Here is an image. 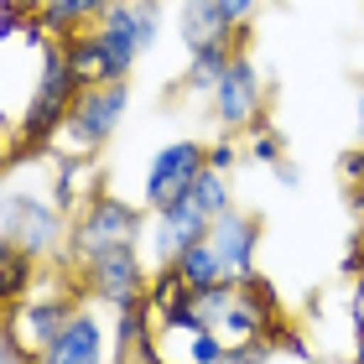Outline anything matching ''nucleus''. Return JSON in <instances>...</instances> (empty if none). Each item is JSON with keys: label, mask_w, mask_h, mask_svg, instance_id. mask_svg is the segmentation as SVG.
I'll list each match as a JSON object with an SVG mask.
<instances>
[{"label": "nucleus", "mask_w": 364, "mask_h": 364, "mask_svg": "<svg viewBox=\"0 0 364 364\" xmlns=\"http://www.w3.org/2000/svg\"><path fill=\"white\" fill-rule=\"evenodd\" d=\"M73 291L68 287H31L21 302L6 307V318H0V364H31L47 343L63 333V323L73 318Z\"/></svg>", "instance_id": "nucleus-1"}, {"label": "nucleus", "mask_w": 364, "mask_h": 364, "mask_svg": "<svg viewBox=\"0 0 364 364\" xmlns=\"http://www.w3.org/2000/svg\"><path fill=\"white\" fill-rule=\"evenodd\" d=\"M146 219H151L146 203H130V198L109 193V188H94L84 198V208L68 219V260L78 266V260L114 250V245H146Z\"/></svg>", "instance_id": "nucleus-2"}, {"label": "nucleus", "mask_w": 364, "mask_h": 364, "mask_svg": "<svg viewBox=\"0 0 364 364\" xmlns=\"http://www.w3.org/2000/svg\"><path fill=\"white\" fill-rule=\"evenodd\" d=\"M78 73H73V63L68 53H63V42H47L42 47V73H37V89H31L26 99V109H21V130H16V141H21V151H53V141H58V130L63 120H68V109H73V99H78Z\"/></svg>", "instance_id": "nucleus-3"}, {"label": "nucleus", "mask_w": 364, "mask_h": 364, "mask_svg": "<svg viewBox=\"0 0 364 364\" xmlns=\"http://www.w3.org/2000/svg\"><path fill=\"white\" fill-rule=\"evenodd\" d=\"M130 105V78H114V84H89L78 89L68 120H63L53 151H78V156H99L109 146V136L120 130Z\"/></svg>", "instance_id": "nucleus-4"}, {"label": "nucleus", "mask_w": 364, "mask_h": 364, "mask_svg": "<svg viewBox=\"0 0 364 364\" xmlns=\"http://www.w3.org/2000/svg\"><path fill=\"white\" fill-rule=\"evenodd\" d=\"M99 47H105L114 78H130L136 63L156 47L161 37V0H109V11L94 26Z\"/></svg>", "instance_id": "nucleus-5"}, {"label": "nucleus", "mask_w": 364, "mask_h": 364, "mask_svg": "<svg viewBox=\"0 0 364 364\" xmlns=\"http://www.w3.org/2000/svg\"><path fill=\"white\" fill-rule=\"evenodd\" d=\"M0 235L31 260H53V255L68 250V213L42 193H6V203H0Z\"/></svg>", "instance_id": "nucleus-6"}, {"label": "nucleus", "mask_w": 364, "mask_h": 364, "mask_svg": "<svg viewBox=\"0 0 364 364\" xmlns=\"http://www.w3.org/2000/svg\"><path fill=\"white\" fill-rule=\"evenodd\" d=\"M78 287H84L89 302L120 312V307L146 296V287H151V260L141 255V245H114V250H99L89 260H78Z\"/></svg>", "instance_id": "nucleus-7"}, {"label": "nucleus", "mask_w": 364, "mask_h": 364, "mask_svg": "<svg viewBox=\"0 0 364 364\" xmlns=\"http://www.w3.org/2000/svg\"><path fill=\"white\" fill-rule=\"evenodd\" d=\"M208 114H213V125H219V136H245L250 125L266 120V73L255 68V58L245 53V47L229 58L224 78L213 84Z\"/></svg>", "instance_id": "nucleus-8"}, {"label": "nucleus", "mask_w": 364, "mask_h": 364, "mask_svg": "<svg viewBox=\"0 0 364 364\" xmlns=\"http://www.w3.org/2000/svg\"><path fill=\"white\" fill-rule=\"evenodd\" d=\"M208 167V146L203 141H167L161 151L151 156V167H146V193H141V203L146 208H167L177 203L182 193L193 188V177Z\"/></svg>", "instance_id": "nucleus-9"}, {"label": "nucleus", "mask_w": 364, "mask_h": 364, "mask_svg": "<svg viewBox=\"0 0 364 364\" xmlns=\"http://www.w3.org/2000/svg\"><path fill=\"white\" fill-rule=\"evenodd\" d=\"M208 224L213 219L193 203V198H177V203L156 208L151 219H146V250H151V266H172L188 245H198L208 235Z\"/></svg>", "instance_id": "nucleus-10"}, {"label": "nucleus", "mask_w": 364, "mask_h": 364, "mask_svg": "<svg viewBox=\"0 0 364 364\" xmlns=\"http://www.w3.org/2000/svg\"><path fill=\"white\" fill-rule=\"evenodd\" d=\"M109 364H167L161 359V323H156V307L146 302V296L114 312Z\"/></svg>", "instance_id": "nucleus-11"}, {"label": "nucleus", "mask_w": 364, "mask_h": 364, "mask_svg": "<svg viewBox=\"0 0 364 364\" xmlns=\"http://www.w3.org/2000/svg\"><path fill=\"white\" fill-rule=\"evenodd\" d=\"M31 364H109V328H105V318H94L89 307H73V318L63 323V333Z\"/></svg>", "instance_id": "nucleus-12"}, {"label": "nucleus", "mask_w": 364, "mask_h": 364, "mask_svg": "<svg viewBox=\"0 0 364 364\" xmlns=\"http://www.w3.org/2000/svg\"><path fill=\"white\" fill-rule=\"evenodd\" d=\"M208 240H213V250L224 255V266H229L235 281L255 276V255H260V219L255 213H245V208L219 213V219L208 224Z\"/></svg>", "instance_id": "nucleus-13"}, {"label": "nucleus", "mask_w": 364, "mask_h": 364, "mask_svg": "<svg viewBox=\"0 0 364 364\" xmlns=\"http://www.w3.org/2000/svg\"><path fill=\"white\" fill-rule=\"evenodd\" d=\"M99 188V156H78V151H53V182H47V198L68 213L84 208V198Z\"/></svg>", "instance_id": "nucleus-14"}, {"label": "nucleus", "mask_w": 364, "mask_h": 364, "mask_svg": "<svg viewBox=\"0 0 364 364\" xmlns=\"http://www.w3.org/2000/svg\"><path fill=\"white\" fill-rule=\"evenodd\" d=\"M245 26H235L229 16L219 11V0H182L177 6V37L188 53H198V47H213V42H229L240 37Z\"/></svg>", "instance_id": "nucleus-15"}, {"label": "nucleus", "mask_w": 364, "mask_h": 364, "mask_svg": "<svg viewBox=\"0 0 364 364\" xmlns=\"http://www.w3.org/2000/svg\"><path fill=\"white\" fill-rule=\"evenodd\" d=\"M105 11H109V0H42L37 6V16H42V26H47L53 42H68L78 31H94Z\"/></svg>", "instance_id": "nucleus-16"}, {"label": "nucleus", "mask_w": 364, "mask_h": 364, "mask_svg": "<svg viewBox=\"0 0 364 364\" xmlns=\"http://www.w3.org/2000/svg\"><path fill=\"white\" fill-rule=\"evenodd\" d=\"M172 266H177L182 287H188L193 296H203V291H213V287H224V281H235V276H229V266H224V255L213 250L208 235L198 240V245H188V250L172 260Z\"/></svg>", "instance_id": "nucleus-17"}, {"label": "nucleus", "mask_w": 364, "mask_h": 364, "mask_svg": "<svg viewBox=\"0 0 364 364\" xmlns=\"http://www.w3.org/2000/svg\"><path fill=\"white\" fill-rule=\"evenodd\" d=\"M245 47V31L240 37H229V42H213V47H198V53H188V68H182V89L188 94H213V84L224 78V68H229V58H235Z\"/></svg>", "instance_id": "nucleus-18"}, {"label": "nucleus", "mask_w": 364, "mask_h": 364, "mask_svg": "<svg viewBox=\"0 0 364 364\" xmlns=\"http://www.w3.org/2000/svg\"><path fill=\"white\" fill-rule=\"evenodd\" d=\"M63 53H68L73 63V73H78V84H114V68H109V58H105V47H99L94 31H78V37L63 42Z\"/></svg>", "instance_id": "nucleus-19"}, {"label": "nucleus", "mask_w": 364, "mask_h": 364, "mask_svg": "<svg viewBox=\"0 0 364 364\" xmlns=\"http://www.w3.org/2000/svg\"><path fill=\"white\" fill-rule=\"evenodd\" d=\"M182 198H193V203L203 208L208 219H219V213L235 208V193H229V172H213V167L198 172V177H193V188L182 193Z\"/></svg>", "instance_id": "nucleus-20"}, {"label": "nucleus", "mask_w": 364, "mask_h": 364, "mask_svg": "<svg viewBox=\"0 0 364 364\" xmlns=\"http://www.w3.org/2000/svg\"><path fill=\"white\" fill-rule=\"evenodd\" d=\"M156 323H161V338H182V333L208 328V323H203V307H198L193 291H182V296H172L167 307H156Z\"/></svg>", "instance_id": "nucleus-21"}, {"label": "nucleus", "mask_w": 364, "mask_h": 364, "mask_svg": "<svg viewBox=\"0 0 364 364\" xmlns=\"http://www.w3.org/2000/svg\"><path fill=\"white\" fill-rule=\"evenodd\" d=\"M37 287V260L16 250L6 266H0V307H11V302H21V296Z\"/></svg>", "instance_id": "nucleus-22"}, {"label": "nucleus", "mask_w": 364, "mask_h": 364, "mask_svg": "<svg viewBox=\"0 0 364 364\" xmlns=\"http://www.w3.org/2000/svg\"><path fill=\"white\" fill-rule=\"evenodd\" d=\"M245 156L260 161V167H281V161H287V156H281V136H276V130H271L266 120L245 130Z\"/></svg>", "instance_id": "nucleus-23"}, {"label": "nucleus", "mask_w": 364, "mask_h": 364, "mask_svg": "<svg viewBox=\"0 0 364 364\" xmlns=\"http://www.w3.org/2000/svg\"><path fill=\"white\" fill-rule=\"evenodd\" d=\"M229 349L213 328H198V333H182V364H219Z\"/></svg>", "instance_id": "nucleus-24"}, {"label": "nucleus", "mask_w": 364, "mask_h": 364, "mask_svg": "<svg viewBox=\"0 0 364 364\" xmlns=\"http://www.w3.org/2000/svg\"><path fill=\"white\" fill-rule=\"evenodd\" d=\"M31 16H37V11L21 6V0H0V42H6V37H21V31L31 26Z\"/></svg>", "instance_id": "nucleus-25"}, {"label": "nucleus", "mask_w": 364, "mask_h": 364, "mask_svg": "<svg viewBox=\"0 0 364 364\" xmlns=\"http://www.w3.org/2000/svg\"><path fill=\"white\" fill-rule=\"evenodd\" d=\"M343 177H349V203L364 213V146H354V151L343 156Z\"/></svg>", "instance_id": "nucleus-26"}, {"label": "nucleus", "mask_w": 364, "mask_h": 364, "mask_svg": "<svg viewBox=\"0 0 364 364\" xmlns=\"http://www.w3.org/2000/svg\"><path fill=\"white\" fill-rule=\"evenodd\" d=\"M240 156H245V151L235 146V136H219V141L208 146V167H213V172H235Z\"/></svg>", "instance_id": "nucleus-27"}, {"label": "nucleus", "mask_w": 364, "mask_h": 364, "mask_svg": "<svg viewBox=\"0 0 364 364\" xmlns=\"http://www.w3.org/2000/svg\"><path fill=\"white\" fill-rule=\"evenodd\" d=\"M16 161H21V141H16V130L6 120H0V177H6Z\"/></svg>", "instance_id": "nucleus-28"}, {"label": "nucleus", "mask_w": 364, "mask_h": 364, "mask_svg": "<svg viewBox=\"0 0 364 364\" xmlns=\"http://www.w3.org/2000/svg\"><path fill=\"white\" fill-rule=\"evenodd\" d=\"M219 11H224L235 26H250L255 16H260V0H219Z\"/></svg>", "instance_id": "nucleus-29"}, {"label": "nucleus", "mask_w": 364, "mask_h": 364, "mask_svg": "<svg viewBox=\"0 0 364 364\" xmlns=\"http://www.w3.org/2000/svg\"><path fill=\"white\" fill-rule=\"evenodd\" d=\"M349 281H359L364 276V235H354V245H349V255H343V266H338Z\"/></svg>", "instance_id": "nucleus-30"}, {"label": "nucleus", "mask_w": 364, "mask_h": 364, "mask_svg": "<svg viewBox=\"0 0 364 364\" xmlns=\"http://www.w3.org/2000/svg\"><path fill=\"white\" fill-rule=\"evenodd\" d=\"M349 312H354V328L364 333V276L354 281V302H349Z\"/></svg>", "instance_id": "nucleus-31"}, {"label": "nucleus", "mask_w": 364, "mask_h": 364, "mask_svg": "<svg viewBox=\"0 0 364 364\" xmlns=\"http://www.w3.org/2000/svg\"><path fill=\"white\" fill-rule=\"evenodd\" d=\"M354 125H359V136H364V89H359V99H354Z\"/></svg>", "instance_id": "nucleus-32"}, {"label": "nucleus", "mask_w": 364, "mask_h": 364, "mask_svg": "<svg viewBox=\"0 0 364 364\" xmlns=\"http://www.w3.org/2000/svg\"><path fill=\"white\" fill-rule=\"evenodd\" d=\"M11 255H16V245H11L6 235H0V266H6V260H11Z\"/></svg>", "instance_id": "nucleus-33"}, {"label": "nucleus", "mask_w": 364, "mask_h": 364, "mask_svg": "<svg viewBox=\"0 0 364 364\" xmlns=\"http://www.w3.org/2000/svg\"><path fill=\"white\" fill-rule=\"evenodd\" d=\"M219 364H245V354H240V349H229V354H224Z\"/></svg>", "instance_id": "nucleus-34"}, {"label": "nucleus", "mask_w": 364, "mask_h": 364, "mask_svg": "<svg viewBox=\"0 0 364 364\" xmlns=\"http://www.w3.org/2000/svg\"><path fill=\"white\" fill-rule=\"evenodd\" d=\"M354 364H364V333H359V343H354Z\"/></svg>", "instance_id": "nucleus-35"}, {"label": "nucleus", "mask_w": 364, "mask_h": 364, "mask_svg": "<svg viewBox=\"0 0 364 364\" xmlns=\"http://www.w3.org/2000/svg\"><path fill=\"white\" fill-rule=\"evenodd\" d=\"M21 6H31V11H37V6H42V0H21Z\"/></svg>", "instance_id": "nucleus-36"}, {"label": "nucleus", "mask_w": 364, "mask_h": 364, "mask_svg": "<svg viewBox=\"0 0 364 364\" xmlns=\"http://www.w3.org/2000/svg\"><path fill=\"white\" fill-rule=\"evenodd\" d=\"M167 364H172V359H167ZM177 364H182V359H177Z\"/></svg>", "instance_id": "nucleus-37"}]
</instances>
